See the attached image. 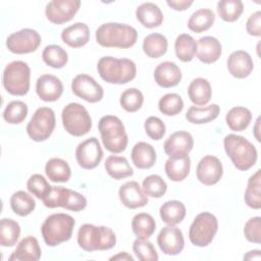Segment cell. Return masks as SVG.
Wrapping results in <instances>:
<instances>
[{
  "label": "cell",
  "instance_id": "54",
  "mask_svg": "<svg viewBox=\"0 0 261 261\" xmlns=\"http://www.w3.org/2000/svg\"><path fill=\"white\" fill-rule=\"evenodd\" d=\"M109 260H122V261H134V257L126 252H119L117 255H114L109 258Z\"/></svg>",
  "mask_w": 261,
  "mask_h": 261
},
{
  "label": "cell",
  "instance_id": "10",
  "mask_svg": "<svg viewBox=\"0 0 261 261\" xmlns=\"http://www.w3.org/2000/svg\"><path fill=\"white\" fill-rule=\"evenodd\" d=\"M43 203L48 208L61 207L69 211L79 212L86 208L87 199L75 191L63 187H52Z\"/></svg>",
  "mask_w": 261,
  "mask_h": 261
},
{
  "label": "cell",
  "instance_id": "7",
  "mask_svg": "<svg viewBox=\"0 0 261 261\" xmlns=\"http://www.w3.org/2000/svg\"><path fill=\"white\" fill-rule=\"evenodd\" d=\"M31 68L27 62L14 60L8 63L2 75L3 87L13 96H24L30 90Z\"/></svg>",
  "mask_w": 261,
  "mask_h": 261
},
{
  "label": "cell",
  "instance_id": "11",
  "mask_svg": "<svg viewBox=\"0 0 261 261\" xmlns=\"http://www.w3.org/2000/svg\"><path fill=\"white\" fill-rule=\"evenodd\" d=\"M56 125L55 112L49 107H40L33 114L27 125L28 136L35 142H43L50 138Z\"/></svg>",
  "mask_w": 261,
  "mask_h": 261
},
{
  "label": "cell",
  "instance_id": "45",
  "mask_svg": "<svg viewBox=\"0 0 261 261\" xmlns=\"http://www.w3.org/2000/svg\"><path fill=\"white\" fill-rule=\"evenodd\" d=\"M159 111L166 116H174L181 112L184 101L176 93H168L163 95L158 102Z\"/></svg>",
  "mask_w": 261,
  "mask_h": 261
},
{
  "label": "cell",
  "instance_id": "6",
  "mask_svg": "<svg viewBox=\"0 0 261 261\" xmlns=\"http://www.w3.org/2000/svg\"><path fill=\"white\" fill-rule=\"evenodd\" d=\"M98 129L103 146L107 151L118 154L127 147V135L119 117L114 115L102 116L98 122Z\"/></svg>",
  "mask_w": 261,
  "mask_h": 261
},
{
  "label": "cell",
  "instance_id": "4",
  "mask_svg": "<svg viewBox=\"0 0 261 261\" xmlns=\"http://www.w3.org/2000/svg\"><path fill=\"white\" fill-rule=\"evenodd\" d=\"M223 146L237 169L246 171L255 165L258 157L256 147L245 137L229 134L224 137Z\"/></svg>",
  "mask_w": 261,
  "mask_h": 261
},
{
  "label": "cell",
  "instance_id": "20",
  "mask_svg": "<svg viewBox=\"0 0 261 261\" xmlns=\"http://www.w3.org/2000/svg\"><path fill=\"white\" fill-rule=\"evenodd\" d=\"M119 200L123 206L129 209H137L148 204V196L144 193L139 182L135 180L126 181L118 190Z\"/></svg>",
  "mask_w": 261,
  "mask_h": 261
},
{
  "label": "cell",
  "instance_id": "56",
  "mask_svg": "<svg viewBox=\"0 0 261 261\" xmlns=\"http://www.w3.org/2000/svg\"><path fill=\"white\" fill-rule=\"evenodd\" d=\"M259 123H260V117L257 118L256 120V124H255V128H254V135H255V138L258 142H260V136H259Z\"/></svg>",
  "mask_w": 261,
  "mask_h": 261
},
{
  "label": "cell",
  "instance_id": "42",
  "mask_svg": "<svg viewBox=\"0 0 261 261\" xmlns=\"http://www.w3.org/2000/svg\"><path fill=\"white\" fill-rule=\"evenodd\" d=\"M42 59L50 67L62 68L68 61V55L62 47L52 44L44 48Z\"/></svg>",
  "mask_w": 261,
  "mask_h": 261
},
{
  "label": "cell",
  "instance_id": "30",
  "mask_svg": "<svg viewBox=\"0 0 261 261\" xmlns=\"http://www.w3.org/2000/svg\"><path fill=\"white\" fill-rule=\"evenodd\" d=\"M105 169L109 176L119 180L134 174V170L127 159L122 156L110 155L105 160Z\"/></svg>",
  "mask_w": 261,
  "mask_h": 261
},
{
  "label": "cell",
  "instance_id": "38",
  "mask_svg": "<svg viewBox=\"0 0 261 261\" xmlns=\"http://www.w3.org/2000/svg\"><path fill=\"white\" fill-rule=\"evenodd\" d=\"M132 229L139 239H149L156 229V222L152 215L142 212L132 219Z\"/></svg>",
  "mask_w": 261,
  "mask_h": 261
},
{
  "label": "cell",
  "instance_id": "14",
  "mask_svg": "<svg viewBox=\"0 0 261 261\" xmlns=\"http://www.w3.org/2000/svg\"><path fill=\"white\" fill-rule=\"evenodd\" d=\"M103 158V150L97 138L91 137L81 142L75 149L77 164L84 169H93Z\"/></svg>",
  "mask_w": 261,
  "mask_h": 261
},
{
  "label": "cell",
  "instance_id": "50",
  "mask_svg": "<svg viewBox=\"0 0 261 261\" xmlns=\"http://www.w3.org/2000/svg\"><path fill=\"white\" fill-rule=\"evenodd\" d=\"M145 132L147 136L154 140V141H159L161 140L166 132V127L164 122L157 116H150L145 120L144 123Z\"/></svg>",
  "mask_w": 261,
  "mask_h": 261
},
{
  "label": "cell",
  "instance_id": "13",
  "mask_svg": "<svg viewBox=\"0 0 261 261\" xmlns=\"http://www.w3.org/2000/svg\"><path fill=\"white\" fill-rule=\"evenodd\" d=\"M71 91L76 97L89 103L100 102L104 96V91L101 85L86 73H81L73 77L71 82Z\"/></svg>",
  "mask_w": 261,
  "mask_h": 261
},
{
  "label": "cell",
  "instance_id": "37",
  "mask_svg": "<svg viewBox=\"0 0 261 261\" xmlns=\"http://www.w3.org/2000/svg\"><path fill=\"white\" fill-rule=\"evenodd\" d=\"M176 57L182 62H190L197 53V42L189 34H180L174 42Z\"/></svg>",
  "mask_w": 261,
  "mask_h": 261
},
{
  "label": "cell",
  "instance_id": "33",
  "mask_svg": "<svg viewBox=\"0 0 261 261\" xmlns=\"http://www.w3.org/2000/svg\"><path fill=\"white\" fill-rule=\"evenodd\" d=\"M45 173L53 182H66L71 176V169L65 160L51 158L45 165Z\"/></svg>",
  "mask_w": 261,
  "mask_h": 261
},
{
  "label": "cell",
  "instance_id": "52",
  "mask_svg": "<svg viewBox=\"0 0 261 261\" xmlns=\"http://www.w3.org/2000/svg\"><path fill=\"white\" fill-rule=\"evenodd\" d=\"M246 31L253 37H260L261 35V12L258 10L252 13L246 23Z\"/></svg>",
  "mask_w": 261,
  "mask_h": 261
},
{
  "label": "cell",
  "instance_id": "17",
  "mask_svg": "<svg viewBox=\"0 0 261 261\" xmlns=\"http://www.w3.org/2000/svg\"><path fill=\"white\" fill-rule=\"evenodd\" d=\"M196 174L201 184L205 186H213L221 179L223 167L220 160L216 156L206 155L199 161Z\"/></svg>",
  "mask_w": 261,
  "mask_h": 261
},
{
  "label": "cell",
  "instance_id": "5",
  "mask_svg": "<svg viewBox=\"0 0 261 261\" xmlns=\"http://www.w3.org/2000/svg\"><path fill=\"white\" fill-rule=\"evenodd\" d=\"M75 221L66 213H54L46 217L41 232L45 244L49 247H56L70 240Z\"/></svg>",
  "mask_w": 261,
  "mask_h": 261
},
{
  "label": "cell",
  "instance_id": "32",
  "mask_svg": "<svg viewBox=\"0 0 261 261\" xmlns=\"http://www.w3.org/2000/svg\"><path fill=\"white\" fill-rule=\"evenodd\" d=\"M191 159L189 156L182 158H168L164 165L167 177L172 181H181L190 173Z\"/></svg>",
  "mask_w": 261,
  "mask_h": 261
},
{
  "label": "cell",
  "instance_id": "36",
  "mask_svg": "<svg viewBox=\"0 0 261 261\" xmlns=\"http://www.w3.org/2000/svg\"><path fill=\"white\" fill-rule=\"evenodd\" d=\"M142 48L148 57L159 58L166 53L168 42L165 36L158 33H153L145 37Z\"/></svg>",
  "mask_w": 261,
  "mask_h": 261
},
{
  "label": "cell",
  "instance_id": "15",
  "mask_svg": "<svg viewBox=\"0 0 261 261\" xmlns=\"http://www.w3.org/2000/svg\"><path fill=\"white\" fill-rule=\"evenodd\" d=\"M80 6V0H52L47 3L45 14L50 22L62 24L74 17Z\"/></svg>",
  "mask_w": 261,
  "mask_h": 261
},
{
  "label": "cell",
  "instance_id": "25",
  "mask_svg": "<svg viewBox=\"0 0 261 261\" xmlns=\"http://www.w3.org/2000/svg\"><path fill=\"white\" fill-rule=\"evenodd\" d=\"M61 39L71 48L84 47L90 40V29L84 22H75L62 30Z\"/></svg>",
  "mask_w": 261,
  "mask_h": 261
},
{
  "label": "cell",
  "instance_id": "35",
  "mask_svg": "<svg viewBox=\"0 0 261 261\" xmlns=\"http://www.w3.org/2000/svg\"><path fill=\"white\" fill-rule=\"evenodd\" d=\"M215 20V14L212 9L201 8L196 10L188 20V28L190 31L201 34L209 30Z\"/></svg>",
  "mask_w": 261,
  "mask_h": 261
},
{
  "label": "cell",
  "instance_id": "8",
  "mask_svg": "<svg viewBox=\"0 0 261 261\" xmlns=\"http://www.w3.org/2000/svg\"><path fill=\"white\" fill-rule=\"evenodd\" d=\"M64 129L73 137L87 135L92 128V118L88 110L80 103L67 104L61 112Z\"/></svg>",
  "mask_w": 261,
  "mask_h": 261
},
{
  "label": "cell",
  "instance_id": "53",
  "mask_svg": "<svg viewBox=\"0 0 261 261\" xmlns=\"http://www.w3.org/2000/svg\"><path fill=\"white\" fill-rule=\"evenodd\" d=\"M166 3H167V5L170 7V8H172V9H174V10H176V11H184V10H186V9H188L192 4H193V1L192 0H168V1H166Z\"/></svg>",
  "mask_w": 261,
  "mask_h": 261
},
{
  "label": "cell",
  "instance_id": "9",
  "mask_svg": "<svg viewBox=\"0 0 261 261\" xmlns=\"http://www.w3.org/2000/svg\"><path fill=\"white\" fill-rule=\"evenodd\" d=\"M218 230V220L210 212H201L193 220L189 229L190 242L196 247H207Z\"/></svg>",
  "mask_w": 261,
  "mask_h": 261
},
{
  "label": "cell",
  "instance_id": "19",
  "mask_svg": "<svg viewBox=\"0 0 261 261\" xmlns=\"http://www.w3.org/2000/svg\"><path fill=\"white\" fill-rule=\"evenodd\" d=\"M36 93L45 102L57 101L63 93V84L55 75L45 73L36 82Z\"/></svg>",
  "mask_w": 261,
  "mask_h": 261
},
{
  "label": "cell",
  "instance_id": "22",
  "mask_svg": "<svg viewBox=\"0 0 261 261\" xmlns=\"http://www.w3.org/2000/svg\"><path fill=\"white\" fill-rule=\"evenodd\" d=\"M181 71L179 67L171 61H163L159 63L154 70V80L161 88H172L181 81Z\"/></svg>",
  "mask_w": 261,
  "mask_h": 261
},
{
  "label": "cell",
  "instance_id": "12",
  "mask_svg": "<svg viewBox=\"0 0 261 261\" xmlns=\"http://www.w3.org/2000/svg\"><path fill=\"white\" fill-rule=\"evenodd\" d=\"M40 34L33 29H22L9 35L6 39L7 49L14 54H28L35 52L41 45Z\"/></svg>",
  "mask_w": 261,
  "mask_h": 261
},
{
  "label": "cell",
  "instance_id": "31",
  "mask_svg": "<svg viewBox=\"0 0 261 261\" xmlns=\"http://www.w3.org/2000/svg\"><path fill=\"white\" fill-rule=\"evenodd\" d=\"M219 112L220 107L217 104H211L206 107L191 106L186 113V119L193 124L208 123L216 119Z\"/></svg>",
  "mask_w": 261,
  "mask_h": 261
},
{
  "label": "cell",
  "instance_id": "27",
  "mask_svg": "<svg viewBox=\"0 0 261 261\" xmlns=\"http://www.w3.org/2000/svg\"><path fill=\"white\" fill-rule=\"evenodd\" d=\"M130 157L137 168L149 169L156 162V151L151 144L139 142L133 147Z\"/></svg>",
  "mask_w": 261,
  "mask_h": 261
},
{
  "label": "cell",
  "instance_id": "1",
  "mask_svg": "<svg viewBox=\"0 0 261 261\" xmlns=\"http://www.w3.org/2000/svg\"><path fill=\"white\" fill-rule=\"evenodd\" d=\"M97 43L105 48L127 49L138 40L137 30L126 23L106 22L96 30Z\"/></svg>",
  "mask_w": 261,
  "mask_h": 261
},
{
  "label": "cell",
  "instance_id": "39",
  "mask_svg": "<svg viewBox=\"0 0 261 261\" xmlns=\"http://www.w3.org/2000/svg\"><path fill=\"white\" fill-rule=\"evenodd\" d=\"M261 170H256L249 179L245 191V203L248 207L258 210L261 208Z\"/></svg>",
  "mask_w": 261,
  "mask_h": 261
},
{
  "label": "cell",
  "instance_id": "29",
  "mask_svg": "<svg viewBox=\"0 0 261 261\" xmlns=\"http://www.w3.org/2000/svg\"><path fill=\"white\" fill-rule=\"evenodd\" d=\"M159 214L162 221L167 225H176L186 217L187 209L180 201L170 200L161 205Z\"/></svg>",
  "mask_w": 261,
  "mask_h": 261
},
{
  "label": "cell",
  "instance_id": "21",
  "mask_svg": "<svg viewBox=\"0 0 261 261\" xmlns=\"http://www.w3.org/2000/svg\"><path fill=\"white\" fill-rule=\"evenodd\" d=\"M226 66L228 72L236 79H245L254 69L251 55L243 50L233 51L226 60Z\"/></svg>",
  "mask_w": 261,
  "mask_h": 261
},
{
  "label": "cell",
  "instance_id": "48",
  "mask_svg": "<svg viewBox=\"0 0 261 261\" xmlns=\"http://www.w3.org/2000/svg\"><path fill=\"white\" fill-rule=\"evenodd\" d=\"M133 251L141 261H157L159 258L154 245L148 239L137 238L133 243Z\"/></svg>",
  "mask_w": 261,
  "mask_h": 261
},
{
  "label": "cell",
  "instance_id": "18",
  "mask_svg": "<svg viewBox=\"0 0 261 261\" xmlns=\"http://www.w3.org/2000/svg\"><path fill=\"white\" fill-rule=\"evenodd\" d=\"M194 147V139L189 132L178 130L171 134L164 142V152L169 158L189 156Z\"/></svg>",
  "mask_w": 261,
  "mask_h": 261
},
{
  "label": "cell",
  "instance_id": "3",
  "mask_svg": "<svg viewBox=\"0 0 261 261\" xmlns=\"http://www.w3.org/2000/svg\"><path fill=\"white\" fill-rule=\"evenodd\" d=\"M76 241L86 252L105 251L115 246L116 236L110 227L85 223L79 228Z\"/></svg>",
  "mask_w": 261,
  "mask_h": 261
},
{
  "label": "cell",
  "instance_id": "2",
  "mask_svg": "<svg viewBox=\"0 0 261 261\" xmlns=\"http://www.w3.org/2000/svg\"><path fill=\"white\" fill-rule=\"evenodd\" d=\"M100 77L108 84L124 85L132 82L137 75L136 63L127 58L103 56L97 63Z\"/></svg>",
  "mask_w": 261,
  "mask_h": 261
},
{
  "label": "cell",
  "instance_id": "28",
  "mask_svg": "<svg viewBox=\"0 0 261 261\" xmlns=\"http://www.w3.org/2000/svg\"><path fill=\"white\" fill-rule=\"evenodd\" d=\"M188 96L195 105H206L210 101L212 96V89L210 83L203 77L194 79L189 85Z\"/></svg>",
  "mask_w": 261,
  "mask_h": 261
},
{
  "label": "cell",
  "instance_id": "40",
  "mask_svg": "<svg viewBox=\"0 0 261 261\" xmlns=\"http://www.w3.org/2000/svg\"><path fill=\"white\" fill-rule=\"evenodd\" d=\"M10 207L18 216H28L36 208L35 199L24 191H17L10 197Z\"/></svg>",
  "mask_w": 261,
  "mask_h": 261
},
{
  "label": "cell",
  "instance_id": "43",
  "mask_svg": "<svg viewBox=\"0 0 261 261\" xmlns=\"http://www.w3.org/2000/svg\"><path fill=\"white\" fill-rule=\"evenodd\" d=\"M244 11L241 0H221L217 3V13L226 22H233L240 18Z\"/></svg>",
  "mask_w": 261,
  "mask_h": 261
},
{
  "label": "cell",
  "instance_id": "41",
  "mask_svg": "<svg viewBox=\"0 0 261 261\" xmlns=\"http://www.w3.org/2000/svg\"><path fill=\"white\" fill-rule=\"evenodd\" d=\"M20 236V226L11 218L0 220V245L2 247H13Z\"/></svg>",
  "mask_w": 261,
  "mask_h": 261
},
{
  "label": "cell",
  "instance_id": "23",
  "mask_svg": "<svg viewBox=\"0 0 261 261\" xmlns=\"http://www.w3.org/2000/svg\"><path fill=\"white\" fill-rule=\"evenodd\" d=\"M42 251L38 240L33 236L24 237L11 253L9 261H38L41 258Z\"/></svg>",
  "mask_w": 261,
  "mask_h": 261
},
{
  "label": "cell",
  "instance_id": "55",
  "mask_svg": "<svg viewBox=\"0 0 261 261\" xmlns=\"http://www.w3.org/2000/svg\"><path fill=\"white\" fill-rule=\"evenodd\" d=\"M261 258V251L260 250H252L247 252L246 255H244V260H260Z\"/></svg>",
  "mask_w": 261,
  "mask_h": 261
},
{
  "label": "cell",
  "instance_id": "47",
  "mask_svg": "<svg viewBox=\"0 0 261 261\" xmlns=\"http://www.w3.org/2000/svg\"><path fill=\"white\" fill-rule=\"evenodd\" d=\"M142 189L149 197L161 198L167 191V185L160 175L150 174L143 179Z\"/></svg>",
  "mask_w": 261,
  "mask_h": 261
},
{
  "label": "cell",
  "instance_id": "26",
  "mask_svg": "<svg viewBox=\"0 0 261 261\" xmlns=\"http://www.w3.org/2000/svg\"><path fill=\"white\" fill-rule=\"evenodd\" d=\"M138 21L147 29H154L163 22V13L158 5L152 2H145L136 10Z\"/></svg>",
  "mask_w": 261,
  "mask_h": 261
},
{
  "label": "cell",
  "instance_id": "46",
  "mask_svg": "<svg viewBox=\"0 0 261 261\" xmlns=\"http://www.w3.org/2000/svg\"><path fill=\"white\" fill-rule=\"evenodd\" d=\"M119 103L126 112H136L144 103L143 93L137 88L126 89L121 93Z\"/></svg>",
  "mask_w": 261,
  "mask_h": 261
},
{
  "label": "cell",
  "instance_id": "16",
  "mask_svg": "<svg viewBox=\"0 0 261 261\" xmlns=\"http://www.w3.org/2000/svg\"><path fill=\"white\" fill-rule=\"evenodd\" d=\"M157 244L161 252L165 255H178L185 247L182 231L174 225L164 226L157 236Z\"/></svg>",
  "mask_w": 261,
  "mask_h": 261
},
{
  "label": "cell",
  "instance_id": "24",
  "mask_svg": "<svg viewBox=\"0 0 261 261\" xmlns=\"http://www.w3.org/2000/svg\"><path fill=\"white\" fill-rule=\"evenodd\" d=\"M221 53V43L215 37L204 36L198 40L196 55L201 62L205 64L214 63L218 60Z\"/></svg>",
  "mask_w": 261,
  "mask_h": 261
},
{
  "label": "cell",
  "instance_id": "51",
  "mask_svg": "<svg viewBox=\"0 0 261 261\" xmlns=\"http://www.w3.org/2000/svg\"><path fill=\"white\" fill-rule=\"evenodd\" d=\"M244 236L250 243H261V217L255 216L250 218L244 226Z\"/></svg>",
  "mask_w": 261,
  "mask_h": 261
},
{
  "label": "cell",
  "instance_id": "49",
  "mask_svg": "<svg viewBox=\"0 0 261 261\" xmlns=\"http://www.w3.org/2000/svg\"><path fill=\"white\" fill-rule=\"evenodd\" d=\"M27 188L32 195L43 201L48 196L52 186L49 185L47 179L42 174L35 173L29 177Z\"/></svg>",
  "mask_w": 261,
  "mask_h": 261
},
{
  "label": "cell",
  "instance_id": "44",
  "mask_svg": "<svg viewBox=\"0 0 261 261\" xmlns=\"http://www.w3.org/2000/svg\"><path fill=\"white\" fill-rule=\"evenodd\" d=\"M28 106L24 102L19 100L11 101L7 104L3 111V118L10 124H19L28 116Z\"/></svg>",
  "mask_w": 261,
  "mask_h": 261
},
{
  "label": "cell",
  "instance_id": "34",
  "mask_svg": "<svg viewBox=\"0 0 261 261\" xmlns=\"http://www.w3.org/2000/svg\"><path fill=\"white\" fill-rule=\"evenodd\" d=\"M252 120L251 111L243 106L232 107L225 116L227 126L233 132L245 130Z\"/></svg>",
  "mask_w": 261,
  "mask_h": 261
}]
</instances>
